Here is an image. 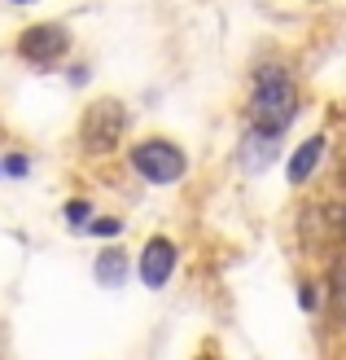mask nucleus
Instances as JSON below:
<instances>
[{"mask_svg":"<svg viewBox=\"0 0 346 360\" xmlns=\"http://www.w3.org/2000/svg\"><path fill=\"white\" fill-rule=\"evenodd\" d=\"M294 79L281 66H263L254 79V128L267 136H281L294 119Z\"/></svg>","mask_w":346,"mask_h":360,"instance_id":"obj_1","label":"nucleus"},{"mask_svg":"<svg viewBox=\"0 0 346 360\" xmlns=\"http://www.w3.org/2000/svg\"><path fill=\"white\" fill-rule=\"evenodd\" d=\"M123 128H127L123 105L110 101V97H101V101L88 105V115L79 123V141H84L88 154H110L119 141H123Z\"/></svg>","mask_w":346,"mask_h":360,"instance_id":"obj_2","label":"nucleus"},{"mask_svg":"<svg viewBox=\"0 0 346 360\" xmlns=\"http://www.w3.org/2000/svg\"><path fill=\"white\" fill-rule=\"evenodd\" d=\"M132 167L145 180H154V185H171V180L185 176L189 158H185L180 146H171V141H140V146L132 150Z\"/></svg>","mask_w":346,"mask_h":360,"instance_id":"obj_3","label":"nucleus"},{"mask_svg":"<svg viewBox=\"0 0 346 360\" xmlns=\"http://www.w3.org/2000/svg\"><path fill=\"white\" fill-rule=\"evenodd\" d=\"M18 49H22V58H27V62H40V66H48V62H58L62 53H66V31H62L58 22L31 27V31H22V40H18Z\"/></svg>","mask_w":346,"mask_h":360,"instance_id":"obj_4","label":"nucleus"},{"mask_svg":"<svg viewBox=\"0 0 346 360\" xmlns=\"http://www.w3.org/2000/svg\"><path fill=\"white\" fill-rule=\"evenodd\" d=\"M171 268H175V246L167 238L145 242V250H140V281L149 285V290H162V285L171 281Z\"/></svg>","mask_w":346,"mask_h":360,"instance_id":"obj_5","label":"nucleus"},{"mask_svg":"<svg viewBox=\"0 0 346 360\" xmlns=\"http://www.w3.org/2000/svg\"><path fill=\"white\" fill-rule=\"evenodd\" d=\"M320 158H324V136H307L289 158V185H307L312 172L320 167Z\"/></svg>","mask_w":346,"mask_h":360,"instance_id":"obj_6","label":"nucleus"},{"mask_svg":"<svg viewBox=\"0 0 346 360\" xmlns=\"http://www.w3.org/2000/svg\"><path fill=\"white\" fill-rule=\"evenodd\" d=\"M329 303H333V316L346 326V259H338L329 273Z\"/></svg>","mask_w":346,"mask_h":360,"instance_id":"obj_7","label":"nucleus"},{"mask_svg":"<svg viewBox=\"0 0 346 360\" xmlns=\"http://www.w3.org/2000/svg\"><path fill=\"white\" fill-rule=\"evenodd\" d=\"M123 273H127V264H123V250H110V255H101V264H97V277H101V281L119 285V281H123Z\"/></svg>","mask_w":346,"mask_h":360,"instance_id":"obj_8","label":"nucleus"},{"mask_svg":"<svg viewBox=\"0 0 346 360\" xmlns=\"http://www.w3.org/2000/svg\"><path fill=\"white\" fill-rule=\"evenodd\" d=\"M119 229H123V220H97L93 224V233H101V238H114Z\"/></svg>","mask_w":346,"mask_h":360,"instance_id":"obj_9","label":"nucleus"},{"mask_svg":"<svg viewBox=\"0 0 346 360\" xmlns=\"http://www.w3.org/2000/svg\"><path fill=\"white\" fill-rule=\"evenodd\" d=\"M84 215H88V202H70V207H66V220H70V224H79Z\"/></svg>","mask_w":346,"mask_h":360,"instance_id":"obj_10","label":"nucleus"},{"mask_svg":"<svg viewBox=\"0 0 346 360\" xmlns=\"http://www.w3.org/2000/svg\"><path fill=\"white\" fill-rule=\"evenodd\" d=\"M18 5H27V0H18Z\"/></svg>","mask_w":346,"mask_h":360,"instance_id":"obj_11","label":"nucleus"}]
</instances>
